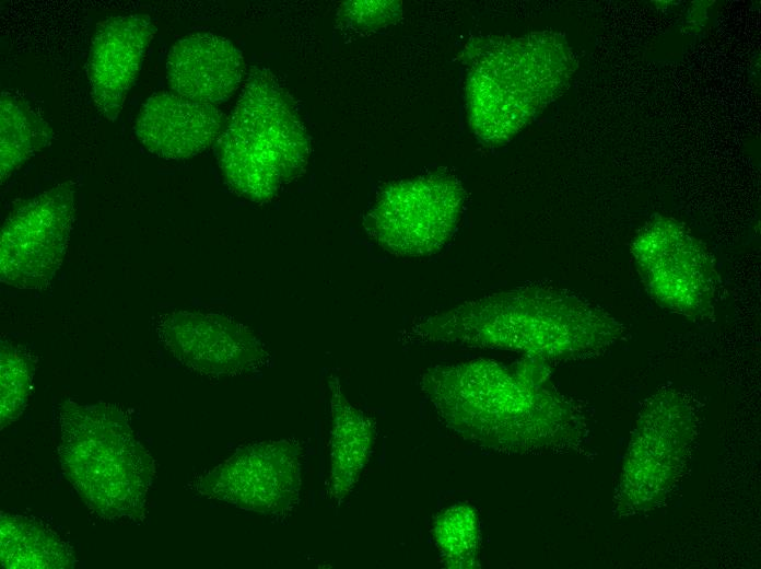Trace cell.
<instances>
[{"instance_id":"cell-18","label":"cell","mask_w":761,"mask_h":569,"mask_svg":"<svg viewBox=\"0 0 761 569\" xmlns=\"http://www.w3.org/2000/svg\"><path fill=\"white\" fill-rule=\"evenodd\" d=\"M33 364L21 351L1 347V425L19 417L32 388Z\"/></svg>"},{"instance_id":"cell-7","label":"cell","mask_w":761,"mask_h":569,"mask_svg":"<svg viewBox=\"0 0 761 569\" xmlns=\"http://www.w3.org/2000/svg\"><path fill=\"white\" fill-rule=\"evenodd\" d=\"M648 294L684 315H703L715 300L717 275L705 246L683 224L669 218L646 223L632 245Z\"/></svg>"},{"instance_id":"cell-9","label":"cell","mask_w":761,"mask_h":569,"mask_svg":"<svg viewBox=\"0 0 761 569\" xmlns=\"http://www.w3.org/2000/svg\"><path fill=\"white\" fill-rule=\"evenodd\" d=\"M300 450L288 441L238 449L203 476L198 490L211 498L259 513H282L298 496Z\"/></svg>"},{"instance_id":"cell-2","label":"cell","mask_w":761,"mask_h":569,"mask_svg":"<svg viewBox=\"0 0 761 569\" xmlns=\"http://www.w3.org/2000/svg\"><path fill=\"white\" fill-rule=\"evenodd\" d=\"M620 332L617 321L587 299L534 283L422 316L402 338L418 345L513 351L546 362L593 355Z\"/></svg>"},{"instance_id":"cell-16","label":"cell","mask_w":761,"mask_h":569,"mask_svg":"<svg viewBox=\"0 0 761 569\" xmlns=\"http://www.w3.org/2000/svg\"><path fill=\"white\" fill-rule=\"evenodd\" d=\"M50 125L24 100L8 92L0 100L1 181L7 179L52 139Z\"/></svg>"},{"instance_id":"cell-6","label":"cell","mask_w":761,"mask_h":569,"mask_svg":"<svg viewBox=\"0 0 761 569\" xmlns=\"http://www.w3.org/2000/svg\"><path fill=\"white\" fill-rule=\"evenodd\" d=\"M464 200V189L452 176L433 174L396 182L382 190L365 225L395 255H432L454 233Z\"/></svg>"},{"instance_id":"cell-8","label":"cell","mask_w":761,"mask_h":569,"mask_svg":"<svg viewBox=\"0 0 761 569\" xmlns=\"http://www.w3.org/2000/svg\"><path fill=\"white\" fill-rule=\"evenodd\" d=\"M73 211L74 189L69 184L19 206L1 229V281L20 289L46 287L66 254Z\"/></svg>"},{"instance_id":"cell-14","label":"cell","mask_w":761,"mask_h":569,"mask_svg":"<svg viewBox=\"0 0 761 569\" xmlns=\"http://www.w3.org/2000/svg\"><path fill=\"white\" fill-rule=\"evenodd\" d=\"M329 386L332 415L329 495L341 501L354 488L370 458L375 426L348 402L337 378L330 379Z\"/></svg>"},{"instance_id":"cell-12","label":"cell","mask_w":761,"mask_h":569,"mask_svg":"<svg viewBox=\"0 0 761 569\" xmlns=\"http://www.w3.org/2000/svg\"><path fill=\"white\" fill-rule=\"evenodd\" d=\"M244 71L241 50L227 38L212 33L180 38L172 46L166 60L173 93L214 106L234 94Z\"/></svg>"},{"instance_id":"cell-5","label":"cell","mask_w":761,"mask_h":569,"mask_svg":"<svg viewBox=\"0 0 761 569\" xmlns=\"http://www.w3.org/2000/svg\"><path fill=\"white\" fill-rule=\"evenodd\" d=\"M571 68L569 50L558 38L535 35L499 44L468 81L477 133L491 141L511 137L553 98Z\"/></svg>"},{"instance_id":"cell-17","label":"cell","mask_w":761,"mask_h":569,"mask_svg":"<svg viewBox=\"0 0 761 569\" xmlns=\"http://www.w3.org/2000/svg\"><path fill=\"white\" fill-rule=\"evenodd\" d=\"M431 533L445 567H479L481 531L475 507L469 503H456L444 509L434 519Z\"/></svg>"},{"instance_id":"cell-1","label":"cell","mask_w":761,"mask_h":569,"mask_svg":"<svg viewBox=\"0 0 761 569\" xmlns=\"http://www.w3.org/2000/svg\"><path fill=\"white\" fill-rule=\"evenodd\" d=\"M545 361L478 358L428 368L420 388L438 420L480 449L518 453L567 443L577 416Z\"/></svg>"},{"instance_id":"cell-10","label":"cell","mask_w":761,"mask_h":569,"mask_svg":"<svg viewBox=\"0 0 761 569\" xmlns=\"http://www.w3.org/2000/svg\"><path fill=\"white\" fill-rule=\"evenodd\" d=\"M156 329L167 350L200 373L239 374L257 368L265 358L256 336L223 315L173 312L160 317Z\"/></svg>"},{"instance_id":"cell-3","label":"cell","mask_w":761,"mask_h":569,"mask_svg":"<svg viewBox=\"0 0 761 569\" xmlns=\"http://www.w3.org/2000/svg\"><path fill=\"white\" fill-rule=\"evenodd\" d=\"M62 471L85 504L108 520H142L153 460L125 414L106 404L59 409Z\"/></svg>"},{"instance_id":"cell-15","label":"cell","mask_w":761,"mask_h":569,"mask_svg":"<svg viewBox=\"0 0 761 569\" xmlns=\"http://www.w3.org/2000/svg\"><path fill=\"white\" fill-rule=\"evenodd\" d=\"M1 560L4 568H65L73 564L67 545L30 519L1 514Z\"/></svg>"},{"instance_id":"cell-4","label":"cell","mask_w":761,"mask_h":569,"mask_svg":"<svg viewBox=\"0 0 761 569\" xmlns=\"http://www.w3.org/2000/svg\"><path fill=\"white\" fill-rule=\"evenodd\" d=\"M309 143L288 95L259 71L250 76L218 139L219 164L241 196L271 199L307 162Z\"/></svg>"},{"instance_id":"cell-13","label":"cell","mask_w":761,"mask_h":569,"mask_svg":"<svg viewBox=\"0 0 761 569\" xmlns=\"http://www.w3.org/2000/svg\"><path fill=\"white\" fill-rule=\"evenodd\" d=\"M222 123L216 106L163 92L142 104L134 131L149 152L167 160H185L219 139Z\"/></svg>"},{"instance_id":"cell-11","label":"cell","mask_w":761,"mask_h":569,"mask_svg":"<svg viewBox=\"0 0 761 569\" xmlns=\"http://www.w3.org/2000/svg\"><path fill=\"white\" fill-rule=\"evenodd\" d=\"M149 15L109 18L98 25L89 55V79L98 111L115 120L154 34Z\"/></svg>"}]
</instances>
